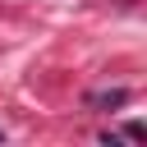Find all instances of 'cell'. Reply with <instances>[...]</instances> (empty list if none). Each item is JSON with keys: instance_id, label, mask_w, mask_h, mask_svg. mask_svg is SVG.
<instances>
[{"instance_id": "1", "label": "cell", "mask_w": 147, "mask_h": 147, "mask_svg": "<svg viewBox=\"0 0 147 147\" xmlns=\"http://www.w3.org/2000/svg\"><path fill=\"white\" fill-rule=\"evenodd\" d=\"M124 101H129L124 87H110V92H92V96H87V106H101V110H115V106H124Z\"/></svg>"}, {"instance_id": "2", "label": "cell", "mask_w": 147, "mask_h": 147, "mask_svg": "<svg viewBox=\"0 0 147 147\" xmlns=\"http://www.w3.org/2000/svg\"><path fill=\"white\" fill-rule=\"evenodd\" d=\"M0 142H5V133H0Z\"/></svg>"}]
</instances>
